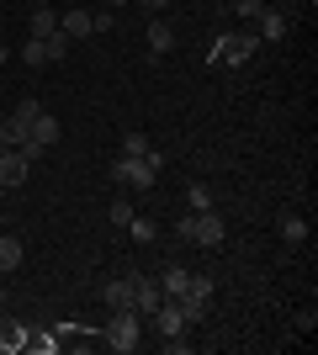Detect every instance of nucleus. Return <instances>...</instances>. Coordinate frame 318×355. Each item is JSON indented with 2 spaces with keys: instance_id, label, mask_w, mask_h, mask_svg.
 I'll use <instances>...</instances> for the list:
<instances>
[{
  "instance_id": "1",
  "label": "nucleus",
  "mask_w": 318,
  "mask_h": 355,
  "mask_svg": "<svg viewBox=\"0 0 318 355\" xmlns=\"http://www.w3.org/2000/svg\"><path fill=\"white\" fill-rule=\"evenodd\" d=\"M175 239L181 244H202V250H223V239H228V223L223 212H181L175 218Z\"/></svg>"
},
{
  "instance_id": "2",
  "label": "nucleus",
  "mask_w": 318,
  "mask_h": 355,
  "mask_svg": "<svg viewBox=\"0 0 318 355\" xmlns=\"http://www.w3.org/2000/svg\"><path fill=\"white\" fill-rule=\"evenodd\" d=\"M96 340H106V350H117V355H133L138 345H143V313H133V308L112 313Z\"/></svg>"
},
{
  "instance_id": "3",
  "label": "nucleus",
  "mask_w": 318,
  "mask_h": 355,
  "mask_svg": "<svg viewBox=\"0 0 318 355\" xmlns=\"http://www.w3.org/2000/svg\"><path fill=\"white\" fill-rule=\"evenodd\" d=\"M255 48H260L255 27H244V32H223V37H218V48H212V64H228V69H239V64L255 59Z\"/></svg>"
},
{
  "instance_id": "4",
  "label": "nucleus",
  "mask_w": 318,
  "mask_h": 355,
  "mask_svg": "<svg viewBox=\"0 0 318 355\" xmlns=\"http://www.w3.org/2000/svg\"><path fill=\"white\" fill-rule=\"evenodd\" d=\"M170 302L181 308L186 324H202V318H207V308H212V282H207V276H191V282H186V292L170 297Z\"/></svg>"
},
{
  "instance_id": "5",
  "label": "nucleus",
  "mask_w": 318,
  "mask_h": 355,
  "mask_svg": "<svg viewBox=\"0 0 318 355\" xmlns=\"http://www.w3.org/2000/svg\"><path fill=\"white\" fill-rule=\"evenodd\" d=\"M249 27H255L260 43H281V37H287V27H292V6H287V0H281V6H265Z\"/></svg>"
},
{
  "instance_id": "6",
  "label": "nucleus",
  "mask_w": 318,
  "mask_h": 355,
  "mask_svg": "<svg viewBox=\"0 0 318 355\" xmlns=\"http://www.w3.org/2000/svg\"><path fill=\"white\" fill-rule=\"evenodd\" d=\"M143 324H149L154 334H159V340H186V334H191V324L181 318V308H175L170 297H165V302H159V308L149 313V318H143Z\"/></svg>"
},
{
  "instance_id": "7",
  "label": "nucleus",
  "mask_w": 318,
  "mask_h": 355,
  "mask_svg": "<svg viewBox=\"0 0 318 355\" xmlns=\"http://www.w3.org/2000/svg\"><path fill=\"white\" fill-rule=\"evenodd\" d=\"M32 164L16 154V148H0V191H16V186H27Z\"/></svg>"
},
{
  "instance_id": "8",
  "label": "nucleus",
  "mask_w": 318,
  "mask_h": 355,
  "mask_svg": "<svg viewBox=\"0 0 318 355\" xmlns=\"http://www.w3.org/2000/svg\"><path fill=\"white\" fill-rule=\"evenodd\" d=\"M101 302H106V313L133 308V276H117V282H106V286H101ZM133 313H138V308H133Z\"/></svg>"
},
{
  "instance_id": "9",
  "label": "nucleus",
  "mask_w": 318,
  "mask_h": 355,
  "mask_svg": "<svg viewBox=\"0 0 318 355\" xmlns=\"http://www.w3.org/2000/svg\"><path fill=\"white\" fill-rule=\"evenodd\" d=\"M159 302H165V292H159V282H154V276H133V308L143 313V318H149V313L159 308Z\"/></svg>"
},
{
  "instance_id": "10",
  "label": "nucleus",
  "mask_w": 318,
  "mask_h": 355,
  "mask_svg": "<svg viewBox=\"0 0 318 355\" xmlns=\"http://www.w3.org/2000/svg\"><path fill=\"white\" fill-rule=\"evenodd\" d=\"M143 43H149V53H154V59H165L170 48H175V27H170L165 16H154V21H149V32H143Z\"/></svg>"
},
{
  "instance_id": "11",
  "label": "nucleus",
  "mask_w": 318,
  "mask_h": 355,
  "mask_svg": "<svg viewBox=\"0 0 318 355\" xmlns=\"http://www.w3.org/2000/svg\"><path fill=\"white\" fill-rule=\"evenodd\" d=\"M59 32L69 37V43H85V37H96L91 11H64V16H59Z\"/></svg>"
},
{
  "instance_id": "12",
  "label": "nucleus",
  "mask_w": 318,
  "mask_h": 355,
  "mask_svg": "<svg viewBox=\"0 0 318 355\" xmlns=\"http://www.w3.org/2000/svg\"><path fill=\"white\" fill-rule=\"evenodd\" d=\"M276 234H281V244H292V250H297V244H308V218L281 212V218H276Z\"/></svg>"
},
{
  "instance_id": "13",
  "label": "nucleus",
  "mask_w": 318,
  "mask_h": 355,
  "mask_svg": "<svg viewBox=\"0 0 318 355\" xmlns=\"http://www.w3.org/2000/svg\"><path fill=\"white\" fill-rule=\"evenodd\" d=\"M154 282H159V292H165V297H181V292H186V282H191V270H186L181 260H170V266L159 270Z\"/></svg>"
},
{
  "instance_id": "14",
  "label": "nucleus",
  "mask_w": 318,
  "mask_h": 355,
  "mask_svg": "<svg viewBox=\"0 0 318 355\" xmlns=\"http://www.w3.org/2000/svg\"><path fill=\"white\" fill-rule=\"evenodd\" d=\"M27 138H32V144H43V148H53V144H59V117H53V112L32 117L27 122Z\"/></svg>"
},
{
  "instance_id": "15",
  "label": "nucleus",
  "mask_w": 318,
  "mask_h": 355,
  "mask_svg": "<svg viewBox=\"0 0 318 355\" xmlns=\"http://www.w3.org/2000/svg\"><path fill=\"white\" fill-rule=\"evenodd\" d=\"M21 260H27V250H21V239H16V234H0V276H11V270H21Z\"/></svg>"
},
{
  "instance_id": "16",
  "label": "nucleus",
  "mask_w": 318,
  "mask_h": 355,
  "mask_svg": "<svg viewBox=\"0 0 318 355\" xmlns=\"http://www.w3.org/2000/svg\"><path fill=\"white\" fill-rule=\"evenodd\" d=\"M0 350H27V324H16L11 313H0Z\"/></svg>"
},
{
  "instance_id": "17",
  "label": "nucleus",
  "mask_w": 318,
  "mask_h": 355,
  "mask_svg": "<svg viewBox=\"0 0 318 355\" xmlns=\"http://www.w3.org/2000/svg\"><path fill=\"white\" fill-rule=\"evenodd\" d=\"M27 37H53L59 32V16H53V6H32V21H27Z\"/></svg>"
},
{
  "instance_id": "18",
  "label": "nucleus",
  "mask_w": 318,
  "mask_h": 355,
  "mask_svg": "<svg viewBox=\"0 0 318 355\" xmlns=\"http://www.w3.org/2000/svg\"><path fill=\"white\" fill-rule=\"evenodd\" d=\"M21 144H27V122L16 117V112L0 117V148H21Z\"/></svg>"
},
{
  "instance_id": "19",
  "label": "nucleus",
  "mask_w": 318,
  "mask_h": 355,
  "mask_svg": "<svg viewBox=\"0 0 318 355\" xmlns=\"http://www.w3.org/2000/svg\"><path fill=\"white\" fill-rule=\"evenodd\" d=\"M122 234L133 239V244H154V239H159V223H154V218H143V212H133V223H127Z\"/></svg>"
},
{
  "instance_id": "20",
  "label": "nucleus",
  "mask_w": 318,
  "mask_h": 355,
  "mask_svg": "<svg viewBox=\"0 0 318 355\" xmlns=\"http://www.w3.org/2000/svg\"><path fill=\"white\" fill-rule=\"evenodd\" d=\"M212 207V186L207 180H191V186H186V212H207Z\"/></svg>"
},
{
  "instance_id": "21",
  "label": "nucleus",
  "mask_w": 318,
  "mask_h": 355,
  "mask_svg": "<svg viewBox=\"0 0 318 355\" xmlns=\"http://www.w3.org/2000/svg\"><path fill=\"white\" fill-rule=\"evenodd\" d=\"M16 53H21V64H27V69H43V64H48V43H43V37H27Z\"/></svg>"
},
{
  "instance_id": "22",
  "label": "nucleus",
  "mask_w": 318,
  "mask_h": 355,
  "mask_svg": "<svg viewBox=\"0 0 318 355\" xmlns=\"http://www.w3.org/2000/svg\"><path fill=\"white\" fill-rule=\"evenodd\" d=\"M149 138H143V133H138V128H127V133H122V154H133V159H143V154H149Z\"/></svg>"
},
{
  "instance_id": "23",
  "label": "nucleus",
  "mask_w": 318,
  "mask_h": 355,
  "mask_svg": "<svg viewBox=\"0 0 318 355\" xmlns=\"http://www.w3.org/2000/svg\"><path fill=\"white\" fill-rule=\"evenodd\" d=\"M133 196H117V202H112V207H106V218H112V223H117V228H127V223H133Z\"/></svg>"
},
{
  "instance_id": "24",
  "label": "nucleus",
  "mask_w": 318,
  "mask_h": 355,
  "mask_svg": "<svg viewBox=\"0 0 318 355\" xmlns=\"http://www.w3.org/2000/svg\"><path fill=\"white\" fill-rule=\"evenodd\" d=\"M27 350H59V340H53V329H37V334H32V329H27Z\"/></svg>"
},
{
  "instance_id": "25",
  "label": "nucleus",
  "mask_w": 318,
  "mask_h": 355,
  "mask_svg": "<svg viewBox=\"0 0 318 355\" xmlns=\"http://www.w3.org/2000/svg\"><path fill=\"white\" fill-rule=\"evenodd\" d=\"M260 11H265V0H233V16H239V21H255Z\"/></svg>"
},
{
  "instance_id": "26",
  "label": "nucleus",
  "mask_w": 318,
  "mask_h": 355,
  "mask_svg": "<svg viewBox=\"0 0 318 355\" xmlns=\"http://www.w3.org/2000/svg\"><path fill=\"white\" fill-rule=\"evenodd\" d=\"M48 43V64H59L64 53H69V37H64V32H53V37H43Z\"/></svg>"
},
{
  "instance_id": "27",
  "label": "nucleus",
  "mask_w": 318,
  "mask_h": 355,
  "mask_svg": "<svg viewBox=\"0 0 318 355\" xmlns=\"http://www.w3.org/2000/svg\"><path fill=\"white\" fill-rule=\"evenodd\" d=\"M16 154H21V159H27L32 170H37V164L48 159V148H43V144H32V138H27V144H21V148H16Z\"/></svg>"
},
{
  "instance_id": "28",
  "label": "nucleus",
  "mask_w": 318,
  "mask_h": 355,
  "mask_svg": "<svg viewBox=\"0 0 318 355\" xmlns=\"http://www.w3.org/2000/svg\"><path fill=\"white\" fill-rule=\"evenodd\" d=\"M16 117H21V122H32V117H43V101H37V96H27V101L16 106Z\"/></svg>"
},
{
  "instance_id": "29",
  "label": "nucleus",
  "mask_w": 318,
  "mask_h": 355,
  "mask_svg": "<svg viewBox=\"0 0 318 355\" xmlns=\"http://www.w3.org/2000/svg\"><path fill=\"white\" fill-rule=\"evenodd\" d=\"M112 21H117L112 11H91V27H96V32H112Z\"/></svg>"
},
{
  "instance_id": "30",
  "label": "nucleus",
  "mask_w": 318,
  "mask_h": 355,
  "mask_svg": "<svg viewBox=\"0 0 318 355\" xmlns=\"http://www.w3.org/2000/svg\"><path fill=\"white\" fill-rule=\"evenodd\" d=\"M133 6H138V11H149V16H165L170 0H133Z\"/></svg>"
},
{
  "instance_id": "31",
  "label": "nucleus",
  "mask_w": 318,
  "mask_h": 355,
  "mask_svg": "<svg viewBox=\"0 0 318 355\" xmlns=\"http://www.w3.org/2000/svg\"><path fill=\"white\" fill-rule=\"evenodd\" d=\"M313 324H318V313H313V308L297 313V329H303V334H313Z\"/></svg>"
},
{
  "instance_id": "32",
  "label": "nucleus",
  "mask_w": 318,
  "mask_h": 355,
  "mask_svg": "<svg viewBox=\"0 0 318 355\" xmlns=\"http://www.w3.org/2000/svg\"><path fill=\"white\" fill-rule=\"evenodd\" d=\"M122 6H133V0H106V11H122Z\"/></svg>"
},
{
  "instance_id": "33",
  "label": "nucleus",
  "mask_w": 318,
  "mask_h": 355,
  "mask_svg": "<svg viewBox=\"0 0 318 355\" xmlns=\"http://www.w3.org/2000/svg\"><path fill=\"white\" fill-rule=\"evenodd\" d=\"M0 64H11V43H0Z\"/></svg>"
},
{
  "instance_id": "34",
  "label": "nucleus",
  "mask_w": 318,
  "mask_h": 355,
  "mask_svg": "<svg viewBox=\"0 0 318 355\" xmlns=\"http://www.w3.org/2000/svg\"><path fill=\"white\" fill-rule=\"evenodd\" d=\"M0 313H6V286H0Z\"/></svg>"
}]
</instances>
